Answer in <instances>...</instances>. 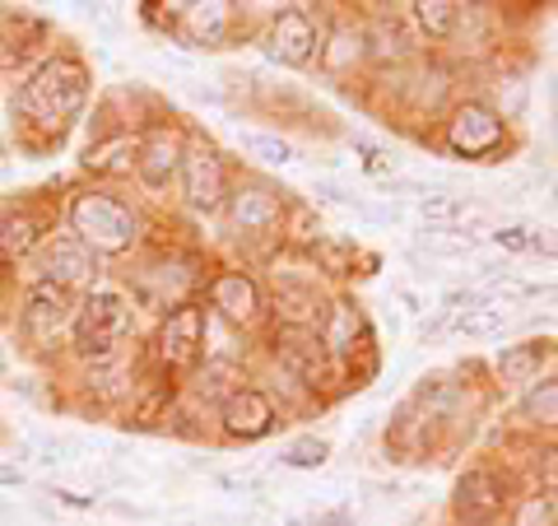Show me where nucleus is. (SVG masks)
Listing matches in <instances>:
<instances>
[{
  "label": "nucleus",
  "instance_id": "nucleus-1",
  "mask_svg": "<svg viewBox=\"0 0 558 526\" xmlns=\"http://www.w3.org/2000/svg\"><path fill=\"white\" fill-rule=\"evenodd\" d=\"M84 103H89V70L80 57H51L28 75V84L14 98V108L28 117V127H51L61 135V127H70Z\"/></svg>",
  "mask_w": 558,
  "mask_h": 526
},
{
  "label": "nucleus",
  "instance_id": "nucleus-2",
  "mask_svg": "<svg viewBox=\"0 0 558 526\" xmlns=\"http://www.w3.org/2000/svg\"><path fill=\"white\" fill-rule=\"evenodd\" d=\"M135 326V303L131 294H121L112 285L94 289L75 312V355L84 363H112L121 359V345H126Z\"/></svg>",
  "mask_w": 558,
  "mask_h": 526
},
{
  "label": "nucleus",
  "instance_id": "nucleus-3",
  "mask_svg": "<svg viewBox=\"0 0 558 526\" xmlns=\"http://www.w3.org/2000/svg\"><path fill=\"white\" fill-rule=\"evenodd\" d=\"M70 229L94 256H121L140 242V219L112 191H84L70 201Z\"/></svg>",
  "mask_w": 558,
  "mask_h": 526
},
{
  "label": "nucleus",
  "instance_id": "nucleus-4",
  "mask_svg": "<svg viewBox=\"0 0 558 526\" xmlns=\"http://www.w3.org/2000/svg\"><path fill=\"white\" fill-rule=\"evenodd\" d=\"M182 201L196 210V215H215V210L229 201V172H223V159L209 140H196L186 154H182Z\"/></svg>",
  "mask_w": 558,
  "mask_h": 526
},
{
  "label": "nucleus",
  "instance_id": "nucleus-5",
  "mask_svg": "<svg viewBox=\"0 0 558 526\" xmlns=\"http://www.w3.org/2000/svg\"><path fill=\"white\" fill-rule=\"evenodd\" d=\"M502 140H508V127H502V117L480 98L461 103L447 121V150L457 154V159H488V154L502 150Z\"/></svg>",
  "mask_w": 558,
  "mask_h": 526
},
{
  "label": "nucleus",
  "instance_id": "nucleus-6",
  "mask_svg": "<svg viewBox=\"0 0 558 526\" xmlns=\"http://www.w3.org/2000/svg\"><path fill=\"white\" fill-rule=\"evenodd\" d=\"M451 507H457L461 526H494L508 507V485L494 466H470L457 476V489H451Z\"/></svg>",
  "mask_w": 558,
  "mask_h": 526
},
{
  "label": "nucleus",
  "instance_id": "nucleus-7",
  "mask_svg": "<svg viewBox=\"0 0 558 526\" xmlns=\"http://www.w3.org/2000/svg\"><path fill=\"white\" fill-rule=\"evenodd\" d=\"M75 298H70V289L61 285H47V279H38L28 294H24V308H20V331L33 340V345H51L61 336L65 326H75Z\"/></svg>",
  "mask_w": 558,
  "mask_h": 526
},
{
  "label": "nucleus",
  "instance_id": "nucleus-8",
  "mask_svg": "<svg viewBox=\"0 0 558 526\" xmlns=\"http://www.w3.org/2000/svg\"><path fill=\"white\" fill-rule=\"evenodd\" d=\"M205 349V308L201 303H182L172 308L159 322V340H154V355L163 368H196Z\"/></svg>",
  "mask_w": 558,
  "mask_h": 526
},
{
  "label": "nucleus",
  "instance_id": "nucleus-9",
  "mask_svg": "<svg viewBox=\"0 0 558 526\" xmlns=\"http://www.w3.org/2000/svg\"><path fill=\"white\" fill-rule=\"evenodd\" d=\"M182 135L172 127H154L135 140V178L149 196H163L172 187V178L182 172Z\"/></svg>",
  "mask_w": 558,
  "mask_h": 526
},
{
  "label": "nucleus",
  "instance_id": "nucleus-10",
  "mask_svg": "<svg viewBox=\"0 0 558 526\" xmlns=\"http://www.w3.org/2000/svg\"><path fill=\"white\" fill-rule=\"evenodd\" d=\"M275 359L293 382H303V387H326L330 382V355H326L317 331L275 326Z\"/></svg>",
  "mask_w": 558,
  "mask_h": 526
},
{
  "label": "nucleus",
  "instance_id": "nucleus-11",
  "mask_svg": "<svg viewBox=\"0 0 558 526\" xmlns=\"http://www.w3.org/2000/svg\"><path fill=\"white\" fill-rule=\"evenodd\" d=\"M38 271H43L47 285L75 289V285H89V279L98 275V256L84 248L75 234H51L38 248Z\"/></svg>",
  "mask_w": 558,
  "mask_h": 526
},
{
  "label": "nucleus",
  "instance_id": "nucleus-12",
  "mask_svg": "<svg viewBox=\"0 0 558 526\" xmlns=\"http://www.w3.org/2000/svg\"><path fill=\"white\" fill-rule=\"evenodd\" d=\"M266 47L275 61L284 65H307L312 57L322 51V38H317V20L303 10V5H289L279 10L270 20V33H266Z\"/></svg>",
  "mask_w": 558,
  "mask_h": 526
},
{
  "label": "nucleus",
  "instance_id": "nucleus-13",
  "mask_svg": "<svg viewBox=\"0 0 558 526\" xmlns=\"http://www.w3.org/2000/svg\"><path fill=\"white\" fill-rule=\"evenodd\" d=\"M229 224L242 238H279V229H284V201L270 187H238L229 196Z\"/></svg>",
  "mask_w": 558,
  "mask_h": 526
},
{
  "label": "nucleus",
  "instance_id": "nucleus-14",
  "mask_svg": "<svg viewBox=\"0 0 558 526\" xmlns=\"http://www.w3.org/2000/svg\"><path fill=\"white\" fill-rule=\"evenodd\" d=\"M322 294L312 279H299L289 271H275V322L279 326H299V331H317L322 326Z\"/></svg>",
  "mask_w": 558,
  "mask_h": 526
},
{
  "label": "nucleus",
  "instance_id": "nucleus-15",
  "mask_svg": "<svg viewBox=\"0 0 558 526\" xmlns=\"http://www.w3.org/2000/svg\"><path fill=\"white\" fill-rule=\"evenodd\" d=\"M219 419H223V433H229V438L252 443V438H266L275 429V401L260 387H238L219 406Z\"/></svg>",
  "mask_w": 558,
  "mask_h": 526
},
{
  "label": "nucleus",
  "instance_id": "nucleus-16",
  "mask_svg": "<svg viewBox=\"0 0 558 526\" xmlns=\"http://www.w3.org/2000/svg\"><path fill=\"white\" fill-rule=\"evenodd\" d=\"M209 308L233 326H252L260 312V289L247 271H219L209 279Z\"/></svg>",
  "mask_w": 558,
  "mask_h": 526
},
{
  "label": "nucleus",
  "instance_id": "nucleus-17",
  "mask_svg": "<svg viewBox=\"0 0 558 526\" xmlns=\"http://www.w3.org/2000/svg\"><path fill=\"white\" fill-rule=\"evenodd\" d=\"M317 336H322V345H326V355H330V359L354 355V349H359V336H363V312H359L354 298H336V303H326Z\"/></svg>",
  "mask_w": 558,
  "mask_h": 526
},
{
  "label": "nucleus",
  "instance_id": "nucleus-18",
  "mask_svg": "<svg viewBox=\"0 0 558 526\" xmlns=\"http://www.w3.org/2000/svg\"><path fill=\"white\" fill-rule=\"evenodd\" d=\"M317 61H322L326 75H349L354 65L368 61V28L363 24H336L326 33Z\"/></svg>",
  "mask_w": 558,
  "mask_h": 526
},
{
  "label": "nucleus",
  "instance_id": "nucleus-19",
  "mask_svg": "<svg viewBox=\"0 0 558 526\" xmlns=\"http://www.w3.org/2000/svg\"><path fill=\"white\" fill-rule=\"evenodd\" d=\"M47 219L38 210H10L0 215V261H24L33 248H43Z\"/></svg>",
  "mask_w": 558,
  "mask_h": 526
},
{
  "label": "nucleus",
  "instance_id": "nucleus-20",
  "mask_svg": "<svg viewBox=\"0 0 558 526\" xmlns=\"http://www.w3.org/2000/svg\"><path fill=\"white\" fill-rule=\"evenodd\" d=\"M368 57L373 61H410L414 57V33L410 24L400 20V14H377V20L368 24Z\"/></svg>",
  "mask_w": 558,
  "mask_h": 526
},
{
  "label": "nucleus",
  "instance_id": "nucleus-21",
  "mask_svg": "<svg viewBox=\"0 0 558 526\" xmlns=\"http://www.w3.org/2000/svg\"><path fill=\"white\" fill-rule=\"evenodd\" d=\"M554 345L549 340H521V345H508L498 355V378L508 382V387H526V382H535V373L549 363Z\"/></svg>",
  "mask_w": 558,
  "mask_h": 526
},
{
  "label": "nucleus",
  "instance_id": "nucleus-22",
  "mask_svg": "<svg viewBox=\"0 0 558 526\" xmlns=\"http://www.w3.org/2000/svg\"><path fill=\"white\" fill-rule=\"evenodd\" d=\"M229 5H178V24L191 43L201 47H219L223 33H229Z\"/></svg>",
  "mask_w": 558,
  "mask_h": 526
},
{
  "label": "nucleus",
  "instance_id": "nucleus-23",
  "mask_svg": "<svg viewBox=\"0 0 558 526\" xmlns=\"http://www.w3.org/2000/svg\"><path fill=\"white\" fill-rule=\"evenodd\" d=\"M410 10H414V24L438 43L457 38L461 20H465V5H457V0H418V5H410Z\"/></svg>",
  "mask_w": 558,
  "mask_h": 526
},
{
  "label": "nucleus",
  "instance_id": "nucleus-24",
  "mask_svg": "<svg viewBox=\"0 0 558 526\" xmlns=\"http://www.w3.org/2000/svg\"><path fill=\"white\" fill-rule=\"evenodd\" d=\"M512 322V312L502 303H480V308H465V312H451V331L470 340H484V336H502Z\"/></svg>",
  "mask_w": 558,
  "mask_h": 526
},
{
  "label": "nucleus",
  "instance_id": "nucleus-25",
  "mask_svg": "<svg viewBox=\"0 0 558 526\" xmlns=\"http://www.w3.org/2000/svg\"><path fill=\"white\" fill-rule=\"evenodd\" d=\"M84 168L89 172H131L135 168V140L126 131H117L108 140H94L89 154H84Z\"/></svg>",
  "mask_w": 558,
  "mask_h": 526
},
{
  "label": "nucleus",
  "instance_id": "nucleus-26",
  "mask_svg": "<svg viewBox=\"0 0 558 526\" xmlns=\"http://www.w3.org/2000/svg\"><path fill=\"white\" fill-rule=\"evenodd\" d=\"M414 205H418V215L428 224H438V229H457V219H465V210H470V201L457 196V191H433V187Z\"/></svg>",
  "mask_w": 558,
  "mask_h": 526
},
{
  "label": "nucleus",
  "instance_id": "nucleus-27",
  "mask_svg": "<svg viewBox=\"0 0 558 526\" xmlns=\"http://www.w3.org/2000/svg\"><path fill=\"white\" fill-rule=\"evenodd\" d=\"M242 150L260 164H293L299 159V150H293L284 135H270V131H242Z\"/></svg>",
  "mask_w": 558,
  "mask_h": 526
},
{
  "label": "nucleus",
  "instance_id": "nucleus-28",
  "mask_svg": "<svg viewBox=\"0 0 558 526\" xmlns=\"http://www.w3.org/2000/svg\"><path fill=\"white\" fill-rule=\"evenodd\" d=\"M521 415H526V425H535V429H558V378L539 382V387L526 396Z\"/></svg>",
  "mask_w": 558,
  "mask_h": 526
},
{
  "label": "nucleus",
  "instance_id": "nucleus-29",
  "mask_svg": "<svg viewBox=\"0 0 558 526\" xmlns=\"http://www.w3.org/2000/svg\"><path fill=\"white\" fill-rule=\"evenodd\" d=\"M326 457H330V443L326 438H293V443L279 452V466H293V470H317V466H326Z\"/></svg>",
  "mask_w": 558,
  "mask_h": 526
},
{
  "label": "nucleus",
  "instance_id": "nucleus-30",
  "mask_svg": "<svg viewBox=\"0 0 558 526\" xmlns=\"http://www.w3.org/2000/svg\"><path fill=\"white\" fill-rule=\"evenodd\" d=\"M312 256L326 275H354V242L344 238H317L312 242Z\"/></svg>",
  "mask_w": 558,
  "mask_h": 526
},
{
  "label": "nucleus",
  "instance_id": "nucleus-31",
  "mask_svg": "<svg viewBox=\"0 0 558 526\" xmlns=\"http://www.w3.org/2000/svg\"><path fill=\"white\" fill-rule=\"evenodd\" d=\"M512 526H558V503L549 494H526L512 507Z\"/></svg>",
  "mask_w": 558,
  "mask_h": 526
},
{
  "label": "nucleus",
  "instance_id": "nucleus-32",
  "mask_svg": "<svg viewBox=\"0 0 558 526\" xmlns=\"http://www.w3.org/2000/svg\"><path fill=\"white\" fill-rule=\"evenodd\" d=\"M354 154H363V168L377 172V178H387L391 182V172H396V154L387 145H373V140H354Z\"/></svg>",
  "mask_w": 558,
  "mask_h": 526
},
{
  "label": "nucleus",
  "instance_id": "nucleus-33",
  "mask_svg": "<svg viewBox=\"0 0 558 526\" xmlns=\"http://www.w3.org/2000/svg\"><path fill=\"white\" fill-rule=\"evenodd\" d=\"M168 401H172V387L163 382V387H154V392H145V401L135 406V425H154L163 410H168Z\"/></svg>",
  "mask_w": 558,
  "mask_h": 526
},
{
  "label": "nucleus",
  "instance_id": "nucleus-34",
  "mask_svg": "<svg viewBox=\"0 0 558 526\" xmlns=\"http://www.w3.org/2000/svg\"><path fill=\"white\" fill-rule=\"evenodd\" d=\"M494 248H502V252H531V229H526V224H502V229H494Z\"/></svg>",
  "mask_w": 558,
  "mask_h": 526
},
{
  "label": "nucleus",
  "instance_id": "nucleus-35",
  "mask_svg": "<svg viewBox=\"0 0 558 526\" xmlns=\"http://www.w3.org/2000/svg\"><path fill=\"white\" fill-rule=\"evenodd\" d=\"M539 485H545V494L558 503V447L545 452V466H539Z\"/></svg>",
  "mask_w": 558,
  "mask_h": 526
},
{
  "label": "nucleus",
  "instance_id": "nucleus-36",
  "mask_svg": "<svg viewBox=\"0 0 558 526\" xmlns=\"http://www.w3.org/2000/svg\"><path fill=\"white\" fill-rule=\"evenodd\" d=\"M531 252L535 256H558V234L554 229H531Z\"/></svg>",
  "mask_w": 558,
  "mask_h": 526
},
{
  "label": "nucleus",
  "instance_id": "nucleus-37",
  "mask_svg": "<svg viewBox=\"0 0 558 526\" xmlns=\"http://www.w3.org/2000/svg\"><path fill=\"white\" fill-rule=\"evenodd\" d=\"M0 485H5V489H20V485H24V470H20V466H0Z\"/></svg>",
  "mask_w": 558,
  "mask_h": 526
},
{
  "label": "nucleus",
  "instance_id": "nucleus-38",
  "mask_svg": "<svg viewBox=\"0 0 558 526\" xmlns=\"http://www.w3.org/2000/svg\"><path fill=\"white\" fill-rule=\"evenodd\" d=\"M57 499H61V503H70V507H94V499L75 494V489H57Z\"/></svg>",
  "mask_w": 558,
  "mask_h": 526
},
{
  "label": "nucleus",
  "instance_id": "nucleus-39",
  "mask_svg": "<svg viewBox=\"0 0 558 526\" xmlns=\"http://www.w3.org/2000/svg\"><path fill=\"white\" fill-rule=\"evenodd\" d=\"M289 526H317V522H312V517H289Z\"/></svg>",
  "mask_w": 558,
  "mask_h": 526
}]
</instances>
